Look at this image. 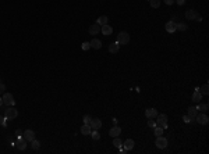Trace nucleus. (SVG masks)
Here are the masks:
<instances>
[{
    "label": "nucleus",
    "instance_id": "f257e3e1",
    "mask_svg": "<svg viewBox=\"0 0 209 154\" xmlns=\"http://www.w3.org/2000/svg\"><path fill=\"white\" fill-rule=\"evenodd\" d=\"M17 115H18V111H17V108H14V106H9V108L4 110L6 119H14V118H17Z\"/></svg>",
    "mask_w": 209,
    "mask_h": 154
},
{
    "label": "nucleus",
    "instance_id": "f03ea898",
    "mask_svg": "<svg viewBox=\"0 0 209 154\" xmlns=\"http://www.w3.org/2000/svg\"><path fill=\"white\" fill-rule=\"evenodd\" d=\"M156 117H157L156 126H160V128L166 129L167 126H169V123H167V115H166V114H157Z\"/></svg>",
    "mask_w": 209,
    "mask_h": 154
},
{
    "label": "nucleus",
    "instance_id": "7ed1b4c3",
    "mask_svg": "<svg viewBox=\"0 0 209 154\" xmlns=\"http://www.w3.org/2000/svg\"><path fill=\"white\" fill-rule=\"evenodd\" d=\"M117 43L119 44H128V42H130V35L127 33V32H120L119 35H117Z\"/></svg>",
    "mask_w": 209,
    "mask_h": 154
},
{
    "label": "nucleus",
    "instance_id": "20e7f679",
    "mask_svg": "<svg viewBox=\"0 0 209 154\" xmlns=\"http://www.w3.org/2000/svg\"><path fill=\"white\" fill-rule=\"evenodd\" d=\"M3 103L6 104V106H14L15 104V100H14V97H13V94L11 93H3Z\"/></svg>",
    "mask_w": 209,
    "mask_h": 154
},
{
    "label": "nucleus",
    "instance_id": "39448f33",
    "mask_svg": "<svg viewBox=\"0 0 209 154\" xmlns=\"http://www.w3.org/2000/svg\"><path fill=\"white\" fill-rule=\"evenodd\" d=\"M195 119H197V122L201 123V125H206L209 122V118L208 115L205 113H198L197 114V117H195Z\"/></svg>",
    "mask_w": 209,
    "mask_h": 154
},
{
    "label": "nucleus",
    "instance_id": "423d86ee",
    "mask_svg": "<svg viewBox=\"0 0 209 154\" xmlns=\"http://www.w3.org/2000/svg\"><path fill=\"white\" fill-rule=\"evenodd\" d=\"M155 144H156L157 149H165V147L167 146V139L166 137H163V136H157Z\"/></svg>",
    "mask_w": 209,
    "mask_h": 154
},
{
    "label": "nucleus",
    "instance_id": "0eeeda50",
    "mask_svg": "<svg viewBox=\"0 0 209 154\" xmlns=\"http://www.w3.org/2000/svg\"><path fill=\"white\" fill-rule=\"evenodd\" d=\"M165 28H166V31L169 33H174V32L177 31V24L174 21H169L166 25H165Z\"/></svg>",
    "mask_w": 209,
    "mask_h": 154
},
{
    "label": "nucleus",
    "instance_id": "6e6552de",
    "mask_svg": "<svg viewBox=\"0 0 209 154\" xmlns=\"http://www.w3.org/2000/svg\"><path fill=\"white\" fill-rule=\"evenodd\" d=\"M24 139H25L27 142H32V140L35 139V132L31 131V129H27V131L24 132Z\"/></svg>",
    "mask_w": 209,
    "mask_h": 154
},
{
    "label": "nucleus",
    "instance_id": "1a4fd4ad",
    "mask_svg": "<svg viewBox=\"0 0 209 154\" xmlns=\"http://www.w3.org/2000/svg\"><path fill=\"white\" fill-rule=\"evenodd\" d=\"M120 133H121V128H120V126H117V125H116V126H113V128L109 131V135H110L112 137H117V136H119Z\"/></svg>",
    "mask_w": 209,
    "mask_h": 154
},
{
    "label": "nucleus",
    "instance_id": "9d476101",
    "mask_svg": "<svg viewBox=\"0 0 209 154\" xmlns=\"http://www.w3.org/2000/svg\"><path fill=\"white\" fill-rule=\"evenodd\" d=\"M100 32H102L103 35H106V36H107V35H112V32H113V28H112L110 25H107V24H106V25H102V27H100Z\"/></svg>",
    "mask_w": 209,
    "mask_h": 154
},
{
    "label": "nucleus",
    "instance_id": "9b49d317",
    "mask_svg": "<svg viewBox=\"0 0 209 154\" xmlns=\"http://www.w3.org/2000/svg\"><path fill=\"white\" fill-rule=\"evenodd\" d=\"M99 32H100V25H98L96 22H95L94 25L89 27V35H96V33H99Z\"/></svg>",
    "mask_w": 209,
    "mask_h": 154
},
{
    "label": "nucleus",
    "instance_id": "f8f14e48",
    "mask_svg": "<svg viewBox=\"0 0 209 154\" xmlns=\"http://www.w3.org/2000/svg\"><path fill=\"white\" fill-rule=\"evenodd\" d=\"M89 125H91V128H92V129H99V128L102 126V121H100V119H98V118H95V119H91Z\"/></svg>",
    "mask_w": 209,
    "mask_h": 154
},
{
    "label": "nucleus",
    "instance_id": "ddd939ff",
    "mask_svg": "<svg viewBox=\"0 0 209 154\" xmlns=\"http://www.w3.org/2000/svg\"><path fill=\"white\" fill-rule=\"evenodd\" d=\"M198 89L199 88H195V92L192 93V102H195V103H199L202 100V94L199 93Z\"/></svg>",
    "mask_w": 209,
    "mask_h": 154
},
{
    "label": "nucleus",
    "instance_id": "4468645a",
    "mask_svg": "<svg viewBox=\"0 0 209 154\" xmlns=\"http://www.w3.org/2000/svg\"><path fill=\"white\" fill-rule=\"evenodd\" d=\"M91 131H92V128H91L89 123H84L82 126H81V129H80V132H81L82 135H89L91 133Z\"/></svg>",
    "mask_w": 209,
    "mask_h": 154
},
{
    "label": "nucleus",
    "instance_id": "2eb2a0df",
    "mask_svg": "<svg viewBox=\"0 0 209 154\" xmlns=\"http://www.w3.org/2000/svg\"><path fill=\"white\" fill-rule=\"evenodd\" d=\"M197 114H198V108H197V107H194V106H191V107L188 108V115L191 117V119H192V121L195 119V117H197Z\"/></svg>",
    "mask_w": 209,
    "mask_h": 154
},
{
    "label": "nucleus",
    "instance_id": "dca6fc26",
    "mask_svg": "<svg viewBox=\"0 0 209 154\" xmlns=\"http://www.w3.org/2000/svg\"><path fill=\"white\" fill-rule=\"evenodd\" d=\"M197 17H198V14H197L195 10H187L186 11V18H187V20H195Z\"/></svg>",
    "mask_w": 209,
    "mask_h": 154
},
{
    "label": "nucleus",
    "instance_id": "f3484780",
    "mask_svg": "<svg viewBox=\"0 0 209 154\" xmlns=\"http://www.w3.org/2000/svg\"><path fill=\"white\" fill-rule=\"evenodd\" d=\"M89 44H91L92 49H96V50H99L102 47V42L99 40V39H92V40L89 42Z\"/></svg>",
    "mask_w": 209,
    "mask_h": 154
},
{
    "label": "nucleus",
    "instance_id": "a211bd4d",
    "mask_svg": "<svg viewBox=\"0 0 209 154\" xmlns=\"http://www.w3.org/2000/svg\"><path fill=\"white\" fill-rule=\"evenodd\" d=\"M156 115H157V111L155 110V108H148V110L145 111V117L148 118V119H149V118H155Z\"/></svg>",
    "mask_w": 209,
    "mask_h": 154
},
{
    "label": "nucleus",
    "instance_id": "6ab92c4d",
    "mask_svg": "<svg viewBox=\"0 0 209 154\" xmlns=\"http://www.w3.org/2000/svg\"><path fill=\"white\" fill-rule=\"evenodd\" d=\"M119 50H120V44H119L117 42L112 43V44L109 46V51H110V53H119Z\"/></svg>",
    "mask_w": 209,
    "mask_h": 154
},
{
    "label": "nucleus",
    "instance_id": "aec40b11",
    "mask_svg": "<svg viewBox=\"0 0 209 154\" xmlns=\"http://www.w3.org/2000/svg\"><path fill=\"white\" fill-rule=\"evenodd\" d=\"M134 144H135V143H134V140H133V139H127L124 143H123V146H124L127 150H131V149H134Z\"/></svg>",
    "mask_w": 209,
    "mask_h": 154
},
{
    "label": "nucleus",
    "instance_id": "412c9836",
    "mask_svg": "<svg viewBox=\"0 0 209 154\" xmlns=\"http://www.w3.org/2000/svg\"><path fill=\"white\" fill-rule=\"evenodd\" d=\"M107 21H109V18H107L106 15H100V17L96 20V24L102 27V25H106V24H107Z\"/></svg>",
    "mask_w": 209,
    "mask_h": 154
},
{
    "label": "nucleus",
    "instance_id": "4be33fe9",
    "mask_svg": "<svg viewBox=\"0 0 209 154\" xmlns=\"http://www.w3.org/2000/svg\"><path fill=\"white\" fill-rule=\"evenodd\" d=\"M17 147H18V150H25V147H27V140H25V139H20L18 143H17Z\"/></svg>",
    "mask_w": 209,
    "mask_h": 154
},
{
    "label": "nucleus",
    "instance_id": "5701e85b",
    "mask_svg": "<svg viewBox=\"0 0 209 154\" xmlns=\"http://www.w3.org/2000/svg\"><path fill=\"white\" fill-rule=\"evenodd\" d=\"M197 108H198V111H202V113L208 111V103H201L199 102V106H197Z\"/></svg>",
    "mask_w": 209,
    "mask_h": 154
},
{
    "label": "nucleus",
    "instance_id": "b1692460",
    "mask_svg": "<svg viewBox=\"0 0 209 154\" xmlns=\"http://www.w3.org/2000/svg\"><path fill=\"white\" fill-rule=\"evenodd\" d=\"M31 146H32V149H33V150H38V149L41 147V142H39V140H36V139H33V140L31 142Z\"/></svg>",
    "mask_w": 209,
    "mask_h": 154
},
{
    "label": "nucleus",
    "instance_id": "393cba45",
    "mask_svg": "<svg viewBox=\"0 0 209 154\" xmlns=\"http://www.w3.org/2000/svg\"><path fill=\"white\" fill-rule=\"evenodd\" d=\"M91 135H92V139H94V140H99V139H100V133L98 132V129L91 131Z\"/></svg>",
    "mask_w": 209,
    "mask_h": 154
},
{
    "label": "nucleus",
    "instance_id": "a878e982",
    "mask_svg": "<svg viewBox=\"0 0 209 154\" xmlns=\"http://www.w3.org/2000/svg\"><path fill=\"white\" fill-rule=\"evenodd\" d=\"M208 89H209V88H208V83H205V85H204L201 89H198V90H199V93H201V94H208V93H209Z\"/></svg>",
    "mask_w": 209,
    "mask_h": 154
},
{
    "label": "nucleus",
    "instance_id": "bb28decb",
    "mask_svg": "<svg viewBox=\"0 0 209 154\" xmlns=\"http://www.w3.org/2000/svg\"><path fill=\"white\" fill-rule=\"evenodd\" d=\"M187 28H188V27L184 24V22H178V24H177V31H183V32H184V31H187Z\"/></svg>",
    "mask_w": 209,
    "mask_h": 154
},
{
    "label": "nucleus",
    "instance_id": "cd10ccee",
    "mask_svg": "<svg viewBox=\"0 0 209 154\" xmlns=\"http://www.w3.org/2000/svg\"><path fill=\"white\" fill-rule=\"evenodd\" d=\"M155 136H163V128L160 126H155Z\"/></svg>",
    "mask_w": 209,
    "mask_h": 154
},
{
    "label": "nucleus",
    "instance_id": "c85d7f7f",
    "mask_svg": "<svg viewBox=\"0 0 209 154\" xmlns=\"http://www.w3.org/2000/svg\"><path fill=\"white\" fill-rule=\"evenodd\" d=\"M149 3H151V6H152L153 9H157V7L160 6V0H149Z\"/></svg>",
    "mask_w": 209,
    "mask_h": 154
},
{
    "label": "nucleus",
    "instance_id": "c756f323",
    "mask_svg": "<svg viewBox=\"0 0 209 154\" xmlns=\"http://www.w3.org/2000/svg\"><path fill=\"white\" fill-rule=\"evenodd\" d=\"M113 144H115L116 147H120V146H123V142L119 139V136L117 137H115V140H113Z\"/></svg>",
    "mask_w": 209,
    "mask_h": 154
},
{
    "label": "nucleus",
    "instance_id": "7c9ffc66",
    "mask_svg": "<svg viewBox=\"0 0 209 154\" xmlns=\"http://www.w3.org/2000/svg\"><path fill=\"white\" fill-rule=\"evenodd\" d=\"M183 121H184V122L186 123H190V122H192V119H191V117H190V115H184V117H183Z\"/></svg>",
    "mask_w": 209,
    "mask_h": 154
},
{
    "label": "nucleus",
    "instance_id": "2f4dec72",
    "mask_svg": "<svg viewBox=\"0 0 209 154\" xmlns=\"http://www.w3.org/2000/svg\"><path fill=\"white\" fill-rule=\"evenodd\" d=\"M89 47H91L89 42H84L82 43V50H89Z\"/></svg>",
    "mask_w": 209,
    "mask_h": 154
},
{
    "label": "nucleus",
    "instance_id": "473e14b6",
    "mask_svg": "<svg viewBox=\"0 0 209 154\" xmlns=\"http://www.w3.org/2000/svg\"><path fill=\"white\" fill-rule=\"evenodd\" d=\"M148 126H151V128H155V126H156V122H155L152 118H149V121H148Z\"/></svg>",
    "mask_w": 209,
    "mask_h": 154
},
{
    "label": "nucleus",
    "instance_id": "72a5a7b5",
    "mask_svg": "<svg viewBox=\"0 0 209 154\" xmlns=\"http://www.w3.org/2000/svg\"><path fill=\"white\" fill-rule=\"evenodd\" d=\"M91 119H92V118H91V115H84V122H85V123H89V122H91Z\"/></svg>",
    "mask_w": 209,
    "mask_h": 154
},
{
    "label": "nucleus",
    "instance_id": "f704fd0d",
    "mask_svg": "<svg viewBox=\"0 0 209 154\" xmlns=\"http://www.w3.org/2000/svg\"><path fill=\"white\" fill-rule=\"evenodd\" d=\"M4 92H6V86H4V83L0 82V94H3Z\"/></svg>",
    "mask_w": 209,
    "mask_h": 154
},
{
    "label": "nucleus",
    "instance_id": "c9c22d12",
    "mask_svg": "<svg viewBox=\"0 0 209 154\" xmlns=\"http://www.w3.org/2000/svg\"><path fill=\"white\" fill-rule=\"evenodd\" d=\"M0 125L6 126V117H0Z\"/></svg>",
    "mask_w": 209,
    "mask_h": 154
},
{
    "label": "nucleus",
    "instance_id": "e433bc0d",
    "mask_svg": "<svg viewBox=\"0 0 209 154\" xmlns=\"http://www.w3.org/2000/svg\"><path fill=\"white\" fill-rule=\"evenodd\" d=\"M119 149H120V153H121V154H125V153H127V151H128V150H127V149H125L124 146H123V147H121V146H120V147H119Z\"/></svg>",
    "mask_w": 209,
    "mask_h": 154
},
{
    "label": "nucleus",
    "instance_id": "4c0bfd02",
    "mask_svg": "<svg viewBox=\"0 0 209 154\" xmlns=\"http://www.w3.org/2000/svg\"><path fill=\"white\" fill-rule=\"evenodd\" d=\"M174 1H176V3H177L178 6H183V4H184V3H186V0H174Z\"/></svg>",
    "mask_w": 209,
    "mask_h": 154
},
{
    "label": "nucleus",
    "instance_id": "58836bf2",
    "mask_svg": "<svg viewBox=\"0 0 209 154\" xmlns=\"http://www.w3.org/2000/svg\"><path fill=\"white\" fill-rule=\"evenodd\" d=\"M165 3H166L167 6H170V4H173V3H174V0H165Z\"/></svg>",
    "mask_w": 209,
    "mask_h": 154
},
{
    "label": "nucleus",
    "instance_id": "ea45409f",
    "mask_svg": "<svg viewBox=\"0 0 209 154\" xmlns=\"http://www.w3.org/2000/svg\"><path fill=\"white\" fill-rule=\"evenodd\" d=\"M195 20H197V21H199V22H201V21H202V17H201V15H198V17H197Z\"/></svg>",
    "mask_w": 209,
    "mask_h": 154
},
{
    "label": "nucleus",
    "instance_id": "a19ab883",
    "mask_svg": "<svg viewBox=\"0 0 209 154\" xmlns=\"http://www.w3.org/2000/svg\"><path fill=\"white\" fill-rule=\"evenodd\" d=\"M3 104H4V103H3V99L0 97V106H3Z\"/></svg>",
    "mask_w": 209,
    "mask_h": 154
}]
</instances>
